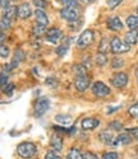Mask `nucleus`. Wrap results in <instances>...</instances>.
Returning a JSON list of instances; mask_svg holds the SVG:
<instances>
[{"mask_svg": "<svg viewBox=\"0 0 138 159\" xmlns=\"http://www.w3.org/2000/svg\"><path fill=\"white\" fill-rule=\"evenodd\" d=\"M36 152H37V147L31 141H23V143L18 144V147H17L18 155L22 158H26V159L33 157L36 154Z\"/></svg>", "mask_w": 138, "mask_h": 159, "instance_id": "f257e3e1", "label": "nucleus"}, {"mask_svg": "<svg viewBox=\"0 0 138 159\" xmlns=\"http://www.w3.org/2000/svg\"><path fill=\"white\" fill-rule=\"evenodd\" d=\"M92 41H93V31L92 30H86L78 37L77 46L79 48H86L87 46H90L92 43Z\"/></svg>", "mask_w": 138, "mask_h": 159, "instance_id": "f03ea898", "label": "nucleus"}, {"mask_svg": "<svg viewBox=\"0 0 138 159\" xmlns=\"http://www.w3.org/2000/svg\"><path fill=\"white\" fill-rule=\"evenodd\" d=\"M49 104H50V101L47 98H40L36 104H35V108H33V116L35 117H41L46 113V111L49 110Z\"/></svg>", "mask_w": 138, "mask_h": 159, "instance_id": "7ed1b4c3", "label": "nucleus"}, {"mask_svg": "<svg viewBox=\"0 0 138 159\" xmlns=\"http://www.w3.org/2000/svg\"><path fill=\"white\" fill-rule=\"evenodd\" d=\"M92 93L96 96V97H99V98H102V97H106L109 93H110V89L109 87L102 83V82H95L92 84Z\"/></svg>", "mask_w": 138, "mask_h": 159, "instance_id": "20e7f679", "label": "nucleus"}, {"mask_svg": "<svg viewBox=\"0 0 138 159\" xmlns=\"http://www.w3.org/2000/svg\"><path fill=\"white\" fill-rule=\"evenodd\" d=\"M128 50H129V45L123 43L119 37L114 36L111 38V52H114V54H121V52H127Z\"/></svg>", "mask_w": 138, "mask_h": 159, "instance_id": "39448f33", "label": "nucleus"}, {"mask_svg": "<svg viewBox=\"0 0 138 159\" xmlns=\"http://www.w3.org/2000/svg\"><path fill=\"white\" fill-rule=\"evenodd\" d=\"M128 83V75L126 73H115L111 78V84L115 87V88H123V87H126Z\"/></svg>", "mask_w": 138, "mask_h": 159, "instance_id": "423d86ee", "label": "nucleus"}, {"mask_svg": "<svg viewBox=\"0 0 138 159\" xmlns=\"http://www.w3.org/2000/svg\"><path fill=\"white\" fill-rule=\"evenodd\" d=\"M74 87H76V89L78 92H85L90 87V79L86 76V74H83V75H76Z\"/></svg>", "mask_w": 138, "mask_h": 159, "instance_id": "0eeeda50", "label": "nucleus"}, {"mask_svg": "<svg viewBox=\"0 0 138 159\" xmlns=\"http://www.w3.org/2000/svg\"><path fill=\"white\" fill-rule=\"evenodd\" d=\"M63 33L59 28H50L47 30L46 34H45V38H46V41H49L50 43H58L59 42V39L62 38Z\"/></svg>", "mask_w": 138, "mask_h": 159, "instance_id": "6e6552de", "label": "nucleus"}, {"mask_svg": "<svg viewBox=\"0 0 138 159\" xmlns=\"http://www.w3.org/2000/svg\"><path fill=\"white\" fill-rule=\"evenodd\" d=\"M60 17L68 22H76L78 19V13L76 9H71V8H63L60 10Z\"/></svg>", "mask_w": 138, "mask_h": 159, "instance_id": "1a4fd4ad", "label": "nucleus"}, {"mask_svg": "<svg viewBox=\"0 0 138 159\" xmlns=\"http://www.w3.org/2000/svg\"><path fill=\"white\" fill-rule=\"evenodd\" d=\"M99 125H100V121L96 120V118H92V117H86L81 122V126H82L83 130H93Z\"/></svg>", "mask_w": 138, "mask_h": 159, "instance_id": "9d476101", "label": "nucleus"}, {"mask_svg": "<svg viewBox=\"0 0 138 159\" xmlns=\"http://www.w3.org/2000/svg\"><path fill=\"white\" fill-rule=\"evenodd\" d=\"M106 25H107V28L110 31H120L123 28V23L120 20L119 17H111V18H109L107 22H106Z\"/></svg>", "mask_w": 138, "mask_h": 159, "instance_id": "9b49d317", "label": "nucleus"}, {"mask_svg": "<svg viewBox=\"0 0 138 159\" xmlns=\"http://www.w3.org/2000/svg\"><path fill=\"white\" fill-rule=\"evenodd\" d=\"M132 139H133V136L129 132H123V134H119L114 139V145H128L132 143Z\"/></svg>", "mask_w": 138, "mask_h": 159, "instance_id": "f8f14e48", "label": "nucleus"}, {"mask_svg": "<svg viewBox=\"0 0 138 159\" xmlns=\"http://www.w3.org/2000/svg\"><path fill=\"white\" fill-rule=\"evenodd\" d=\"M32 14V10L28 3H23L18 7V17L21 19H26V18H30Z\"/></svg>", "mask_w": 138, "mask_h": 159, "instance_id": "ddd939ff", "label": "nucleus"}, {"mask_svg": "<svg viewBox=\"0 0 138 159\" xmlns=\"http://www.w3.org/2000/svg\"><path fill=\"white\" fill-rule=\"evenodd\" d=\"M50 147L52 152H62L63 150V139L58 135H52L50 139Z\"/></svg>", "mask_w": 138, "mask_h": 159, "instance_id": "4468645a", "label": "nucleus"}, {"mask_svg": "<svg viewBox=\"0 0 138 159\" xmlns=\"http://www.w3.org/2000/svg\"><path fill=\"white\" fill-rule=\"evenodd\" d=\"M99 140L106 145L109 144H114V136L111 134V131H109V130H104L101 131L100 134H99Z\"/></svg>", "mask_w": 138, "mask_h": 159, "instance_id": "2eb2a0df", "label": "nucleus"}, {"mask_svg": "<svg viewBox=\"0 0 138 159\" xmlns=\"http://www.w3.org/2000/svg\"><path fill=\"white\" fill-rule=\"evenodd\" d=\"M35 18H36V23H40V24H44L46 25L49 23V18L46 16V13L41 9H36L35 11Z\"/></svg>", "mask_w": 138, "mask_h": 159, "instance_id": "dca6fc26", "label": "nucleus"}, {"mask_svg": "<svg viewBox=\"0 0 138 159\" xmlns=\"http://www.w3.org/2000/svg\"><path fill=\"white\" fill-rule=\"evenodd\" d=\"M124 39H126V43H128L129 46L136 45L138 42V31H129L124 36Z\"/></svg>", "mask_w": 138, "mask_h": 159, "instance_id": "f3484780", "label": "nucleus"}, {"mask_svg": "<svg viewBox=\"0 0 138 159\" xmlns=\"http://www.w3.org/2000/svg\"><path fill=\"white\" fill-rule=\"evenodd\" d=\"M109 50H111V41H109V38L104 37L101 39L100 45H99V52H101V54H106Z\"/></svg>", "mask_w": 138, "mask_h": 159, "instance_id": "a211bd4d", "label": "nucleus"}, {"mask_svg": "<svg viewBox=\"0 0 138 159\" xmlns=\"http://www.w3.org/2000/svg\"><path fill=\"white\" fill-rule=\"evenodd\" d=\"M126 23L131 31H138V16H129Z\"/></svg>", "mask_w": 138, "mask_h": 159, "instance_id": "6ab92c4d", "label": "nucleus"}, {"mask_svg": "<svg viewBox=\"0 0 138 159\" xmlns=\"http://www.w3.org/2000/svg\"><path fill=\"white\" fill-rule=\"evenodd\" d=\"M67 159H85V154L77 148H72L67 154Z\"/></svg>", "mask_w": 138, "mask_h": 159, "instance_id": "aec40b11", "label": "nucleus"}, {"mask_svg": "<svg viewBox=\"0 0 138 159\" xmlns=\"http://www.w3.org/2000/svg\"><path fill=\"white\" fill-rule=\"evenodd\" d=\"M24 59V52L22 50H16L14 52V57H13V61H12V68H16V66Z\"/></svg>", "mask_w": 138, "mask_h": 159, "instance_id": "412c9836", "label": "nucleus"}, {"mask_svg": "<svg viewBox=\"0 0 138 159\" xmlns=\"http://www.w3.org/2000/svg\"><path fill=\"white\" fill-rule=\"evenodd\" d=\"M17 16H18V8L12 5V7H9V8H7V9H5L4 16H3V17L8 18V19H13V18H16Z\"/></svg>", "mask_w": 138, "mask_h": 159, "instance_id": "4be33fe9", "label": "nucleus"}, {"mask_svg": "<svg viewBox=\"0 0 138 159\" xmlns=\"http://www.w3.org/2000/svg\"><path fill=\"white\" fill-rule=\"evenodd\" d=\"M32 32H33V34L35 36H41V34H46V27L44 24H40V23H36L35 25H33V28H32Z\"/></svg>", "mask_w": 138, "mask_h": 159, "instance_id": "5701e85b", "label": "nucleus"}, {"mask_svg": "<svg viewBox=\"0 0 138 159\" xmlns=\"http://www.w3.org/2000/svg\"><path fill=\"white\" fill-rule=\"evenodd\" d=\"M55 121L59 124H63V125H69L72 122V118L67 115H57L55 116Z\"/></svg>", "mask_w": 138, "mask_h": 159, "instance_id": "b1692460", "label": "nucleus"}, {"mask_svg": "<svg viewBox=\"0 0 138 159\" xmlns=\"http://www.w3.org/2000/svg\"><path fill=\"white\" fill-rule=\"evenodd\" d=\"M107 61V57H106V54H101V52H99L97 55H96V62H97L100 66H104Z\"/></svg>", "mask_w": 138, "mask_h": 159, "instance_id": "393cba45", "label": "nucleus"}, {"mask_svg": "<svg viewBox=\"0 0 138 159\" xmlns=\"http://www.w3.org/2000/svg\"><path fill=\"white\" fill-rule=\"evenodd\" d=\"M68 48H69V46H67V45L64 43V45H60V46H58V47H57V50H55V52H57V54H58V56L63 57V56L67 54Z\"/></svg>", "mask_w": 138, "mask_h": 159, "instance_id": "a878e982", "label": "nucleus"}, {"mask_svg": "<svg viewBox=\"0 0 138 159\" xmlns=\"http://www.w3.org/2000/svg\"><path fill=\"white\" fill-rule=\"evenodd\" d=\"M33 4L37 9H41V10L47 8V5H49V3L46 2V0H33Z\"/></svg>", "mask_w": 138, "mask_h": 159, "instance_id": "bb28decb", "label": "nucleus"}, {"mask_svg": "<svg viewBox=\"0 0 138 159\" xmlns=\"http://www.w3.org/2000/svg\"><path fill=\"white\" fill-rule=\"evenodd\" d=\"M62 4L64 5V8L76 9V7H77V0H62Z\"/></svg>", "mask_w": 138, "mask_h": 159, "instance_id": "cd10ccee", "label": "nucleus"}, {"mask_svg": "<svg viewBox=\"0 0 138 159\" xmlns=\"http://www.w3.org/2000/svg\"><path fill=\"white\" fill-rule=\"evenodd\" d=\"M124 65V61L120 59V57H114L113 61H111V68L113 69H119Z\"/></svg>", "mask_w": 138, "mask_h": 159, "instance_id": "c85d7f7f", "label": "nucleus"}, {"mask_svg": "<svg viewBox=\"0 0 138 159\" xmlns=\"http://www.w3.org/2000/svg\"><path fill=\"white\" fill-rule=\"evenodd\" d=\"M0 56H2V59H7L9 56V47L5 46L4 43L0 46Z\"/></svg>", "mask_w": 138, "mask_h": 159, "instance_id": "c756f323", "label": "nucleus"}, {"mask_svg": "<svg viewBox=\"0 0 138 159\" xmlns=\"http://www.w3.org/2000/svg\"><path fill=\"white\" fill-rule=\"evenodd\" d=\"M119 154L116 152H106L102 154V159H118Z\"/></svg>", "mask_w": 138, "mask_h": 159, "instance_id": "7c9ffc66", "label": "nucleus"}, {"mask_svg": "<svg viewBox=\"0 0 138 159\" xmlns=\"http://www.w3.org/2000/svg\"><path fill=\"white\" fill-rule=\"evenodd\" d=\"M0 27H2V31L8 30L10 27V19H8L5 17H2V20H0Z\"/></svg>", "mask_w": 138, "mask_h": 159, "instance_id": "2f4dec72", "label": "nucleus"}, {"mask_svg": "<svg viewBox=\"0 0 138 159\" xmlns=\"http://www.w3.org/2000/svg\"><path fill=\"white\" fill-rule=\"evenodd\" d=\"M109 127L111 129V130L118 131V130H121V129H123V125H121V122H119V121H111V122L109 124Z\"/></svg>", "mask_w": 138, "mask_h": 159, "instance_id": "473e14b6", "label": "nucleus"}, {"mask_svg": "<svg viewBox=\"0 0 138 159\" xmlns=\"http://www.w3.org/2000/svg\"><path fill=\"white\" fill-rule=\"evenodd\" d=\"M123 2V0H107V8L109 9H115L120 3Z\"/></svg>", "mask_w": 138, "mask_h": 159, "instance_id": "72a5a7b5", "label": "nucleus"}, {"mask_svg": "<svg viewBox=\"0 0 138 159\" xmlns=\"http://www.w3.org/2000/svg\"><path fill=\"white\" fill-rule=\"evenodd\" d=\"M128 112H129V115H131V116H133V117H138V103H136V104L131 106Z\"/></svg>", "mask_w": 138, "mask_h": 159, "instance_id": "f704fd0d", "label": "nucleus"}, {"mask_svg": "<svg viewBox=\"0 0 138 159\" xmlns=\"http://www.w3.org/2000/svg\"><path fill=\"white\" fill-rule=\"evenodd\" d=\"M3 92L7 96H12V93L14 92V84H8L5 88H3Z\"/></svg>", "mask_w": 138, "mask_h": 159, "instance_id": "c9c22d12", "label": "nucleus"}, {"mask_svg": "<svg viewBox=\"0 0 138 159\" xmlns=\"http://www.w3.org/2000/svg\"><path fill=\"white\" fill-rule=\"evenodd\" d=\"M83 66H81V65H78V66H73V71L77 74V75H83V74H86V70L85 69H82Z\"/></svg>", "mask_w": 138, "mask_h": 159, "instance_id": "e433bc0d", "label": "nucleus"}, {"mask_svg": "<svg viewBox=\"0 0 138 159\" xmlns=\"http://www.w3.org/2000/svg\"><path fill=\"white\" fill-rule=\"evenodd\" d=\"M45 159H62V158L57 154V152H49L45 154Z\"/></svg>", "mask_w": 138, "mask_h": 159, "instance_id": "4c0bfd02", "label": "nucleus"}, {"mask_svg": "<svg viewBox=\"0 0 138 159\" xmlns=\"http://www.w3.org/2000/svg\"><path fill=\"white\" fill-rule=\"evenodd\" d=\"M2 88H5L7 85H8V74H5L4 71L2 73Z\"/></svg>", "mask_w": 138, "mask_h": 159, "instance_id": "58836bf2", "label": "nucleus"}, {"mask_svg": "<svg viewBox=\"0 0 138 159\" xmlns=\"http://www.w3.org/2000/svg\"><path fill=\"white\" fill-rule=\"evenodd\" d=\"M128 132L133 136V139L138 140V127H133V129H128Z\"/></svg>", "mask_w": 138, "mask_h": 159, "instance_id": "ea45409f", "label": "nucleus"}, {"mask_svg": "<svg viewBox=\"0 0 138 159\" xmlns=\"http://www.w3.org/2000/svg\"><path fill=\"white\" fill-rule=\"evenodd\" d=\"M85 159H100V158L92 152H86L85 153Z\"/></svg>", "mask_w": 138, "mask_h": 159, "instance_id": "a19ab883", "label": "nucleus"}, {"mask_svg": "<svg viewBox=\"0 0 138 159\" xmlns=\"http://www.w3.org/2000/svg\"><path fill=\"white\" fill-rule=\"evenodd\" d=\"M8 4H9V0H2V8H3L4 10H5L7 8H9Z\"/></svg>", "mask_w": 138, "mask_h": 159, "instance_id": "79ce46f5", "label": "nucleus"}, {"mask_svg": "<svg viewBox=\"0 0 138 159\" xmlns=\"http://www.w3.org/2000/svg\"><path fill=\"white\" fill-rule=\"evenodd\" d=\"M81 2L83 3V4H90V3H92V2H93V0H81Z\"/></svg>", "mask_w": 138, "mask_h": 159, "instance_id": "37998d69", "label": "nucleus"}, {"mask_svg": "<svg viewBox=\"0 0 138 159\" xmlns=\"http://www.w3.org/2000/svg\"><path fill=\"white\" fill-rule=\"evenodd\" d=\"M136 78H137V80H138V68H137V70H136Z\"/></svg>", "mask_w": 138, "mask_h": 159, "instance_id": "c03bdc74", "label": "nucleus"}, {"mask_svg": "<svg viewBox=\"0 0 138 159\" xmlns=\"http://www.w3.org/2000/svg\"><path fill=\"white\" fill-rule=\"evenodd\" d=\"M137 13H138V5H137Z\"/></svg>", "mask_w": 138, "mask_h": 159, "instance_id": "a18cd8bd", "label": "nucleus"}]
</instances>
